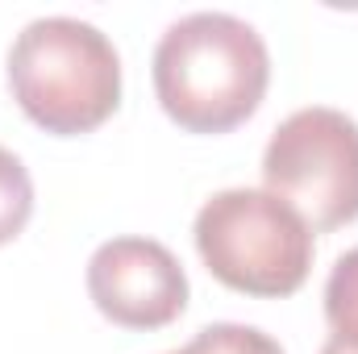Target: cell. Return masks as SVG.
<instances>
[{
  "mask_svg": "<svg viewBox=\"0 0 358 354\" xmlns=\"http://www.w3.org/2000/svg\"><path fill=\"white\" fill-rule=\"evenodd\" d=\"M271 80L263 34L234 13H187L155 46V92L187 134H229L259 104Z\"/></svg>",
  "mask_w": 358,
  "mask_h": 354,
  "instance_id": "1",
  "label": "cell"
},
{
  "mask_svg": "<svg viewBox=\"0 0 358 354\" xmlns=\"http://www.w3.org/2000/svg\"><path fill=\"white\" fill-rule=\"evenodd\" d=\"M8 88L46 134H88L121 104V59L92 21L38 17L13 38Z\"/></svg>",
  "mask_w": 358,
  "mask_h": 354,
  "instance_id": "2",
  "label": "cell"
},
{
  "mask_svg": "<svg viewBox=\"0 0 358 354\" xmlns=\"http://www.w3.org/2000/svg\"><path fill=\"white\" fill-rule=\"evenodd\" d=\"M196 250L234 292L292 296L313 267V229L267 187H225L196 213Z\"/></svg>",
  "mask_w": 358,
  "mask_h": 354,
  "instance_id": "3",
  "label": "cell"
},
{
  "mask_svg": "<svg viewBox=\"0 0 358 354\" xmlns=\"http://www.w3.org/2000/svg\"><path fill=\"white\" fill-rule=\"evenodd\" d=\"M263 183L313 234L358 221V121L325 104L292 113L267 142Z\"/></svg>",
  "mask_w": 358,
  "mask_h": 354,
  "instance_id": "4",
  "label": "cell"
},
{
  "mask_svg": "<svg viewBox=\"0 0 358 354\" xmlns=\"http://www.w3.org/2000/svg\"><path fill=\"white\" fill-rule=\"evenodd\" d=\"M88 296L121 330H163L187 309V275L155 238H113L88 259Z\"/></svg>",
  "mask_w": 358,
  "mask_h": 354,
  "instance_id": "5",
  "label": "cell"
},
{
  "mask_svg": "<svg viewBox=\"0 0 358 354\" xmlns=\"http://www.w3.org/2000/svg\"><path fill=\"white\" fill-rule=\"evenodd\" d=\"M34 213V183L25 163L0 146V246L13 242Z\"/></svg>",
  "mask_w": 358,
  "mask_h": 354,
  "instance_id": "6",
  "label": "cell"
},
{
  "mask_svg": "<svg viewBox=\"0 0 358 354\" xmlns=\"http://www.w3.org/2000/svg\"><path fill=\"white\" fill-rule=\"evenodd\" d=\"M171 354H283V346L255 325L217 321V325H204L187 346H179Z\"/></svg>",
  "mask_w": 358,
  "mask_h": 354,
  "instance_id": "7",
  "label": "cell"
},
{
  "mask_svg": "<svg viewBox=\"0 0 358 354\" xmlns=\"http://www.w3.org/2000/svg\"><path fill=\"white\" fill-rule=\"evenodd\" d=\"M325 317L334 334H358V246L346 250L325 283Z\"/></svg>",
  "mask_w": 358,
  "mask_h": 354,
  "instance_id": "8",
  "label": "cell"
},
{
  "mask_svg": "<svg viewBox=\"0 0 358 354\" xmlns=\"http://www.w3.org/2000/svg\"><path fill=\"white\" fill-rule=\"evenodd\" d=\"M321 354H358V334H334L321 346Z\"/></svg>",
  "mask_w": 358,
  "mask_h": 354,
  "instance_id": "9",
  "label": "cell"
}]
</instances>
